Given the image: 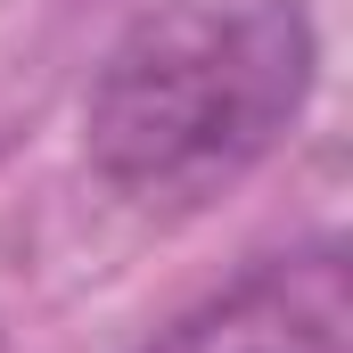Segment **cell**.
I'll return each instance as SVG.
<instances>
[{"mask_svg":"<svg viewBox=\"0 0 353 353\" xmlns=\"http://www.w3.org/2000/svg\"><path fill=\"white\" fill-rule=\"evenodd\" d=\"M312 83L304 0H148L83 90V157L115 197L189 214L296 132Z\"/></svg>","mask_w":353,"mask_h":353,"instance_id":"1","label":"cell"},{"mask_svg":"<svg viewBox=\"0 0 353 353\" xmlns=\"http://www.w3.org/2000/svg\"><path fill=\"white\" fill-rule=\"evenodd\" d=\"M132 353H353L345 239H304L247 263L230 288H214Z\"/></svg>","mask_w":353,"mask_h":353,"instance_id":"2","label":"cell"}]
</instances>
